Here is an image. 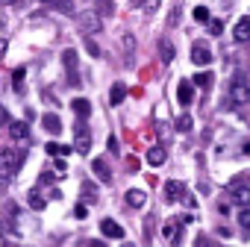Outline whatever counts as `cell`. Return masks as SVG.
Instances as JSON below:
<instances>
[{"instance_id":"obj_26","label":"cell","mask_w":250,"mask_h":247,"mask_svg":"<svg viewBox=\"0 0 250 247\" xmlns=\"http://www.w3.org/2000/svg\"><path fill=\"white\" fill-rule=\"evenodd\" d=\"M191 124H194L191 115H180V118L174 121V127H177V133H188V130H191Z\"/></svg>"},{"instance_id":"obj_15","label":"cell","mask_w":250,"mask_h":247,"mask_svg":"<svg viewBox=\"0 0 250 247\" xmlns=\"http://www.w3.org/2000/svg\"><path fill=\"white\" fill-rule=\"evenodd\" d=\"M91 171L97 174V180H100V183H106V185L112 183V171H109V165H106L103 159H94V165H91Z\"/></svg>"},{"instance_id":"obj_24","label":"cell","mask_w":250,"mask_h":247,"mask_svg":"<svg viewBox=\"0 0 250 247\" xmlns=\"http://www.w3.org/2000/svg\"><path fill=\"white\" fill-rule=\"evenodd\" d=\"M147 162H150L153 168H159V165L165 162V147H150V150H147Z\"/></svg>"},{"instance_id":"obj_6","label":"cell","mask_w":250,"mask_h":247,"mask_svg":"<svg viewBox=\"0 0 250 247\" xmlns=\"http://www.w3.org/2000/svg\"><path fill=\"white\" fill-rule=\"evenodd\" d=\"M191 62H194L197 68H206V65L212 62V53H209V47L197 41V44H194V50H191Z\"/></svg>"},{"instance_id":"obj_41","label":"cell","mask_w":250,"mask_h":247,"mask_svg":"<svg viewBox=\"0 0 250 247\" xmlns=\"http://www.w3.org/2000/svg\"><path fill=\"white\" fill-rule=\"evenodd\" d=\"M3 247H18V244H12V241H6V244H3Z\"/></svg>"},{"instance_id":"obj_32","label":"cell","mask_w":250,"mask_h":247,"mask_svg":"<svg viewBox=\"0 0 250 247\" xmlns=\"http://www.w3.org/2000/svg\"><path fill=\"white\" fill-rule=\"evenodd\" d=\"M85 47H88V53H91L94 59L100 56V47H97V41H94V39H85Z\"/></svg>"},{"instance_id":"obj_31","label":"cell","mask_w":250,"mask_h":247,"mask_svg":"<svg viewBox=\"0 0 250 247\" xmlns=\"http://www.w3.org/2000/svg\"><path fill=\"white\" fill-rule=\"evenodd\" d=\"M209 33H212V36H221V33H224V21H218V18L209 21Z\"/></svg>"},{"instance_id":"obj_25","label":"cell","mask_w":250,"mask_h":247,"mask_svg":"<svg viewBox=\"0 0 250 247\" xmlns=\"http://www.w3.org/2000/svg\"><path fill=\"white\" fill-rule=\"evenodd\" d=\"M47 156H68L71 153V147H65V144H59V142H47Z\"/></svg>"},{"instance_id":"obj_2","label":"cell","mask_w":250,"mask_h":247,"mask_svg":"<svg viewBox=\"0 0 250 247\" xmlns=\"http://www.w3.org/2000/svg\"><path fill=\"white\" fill-rule=\"evenodd\" d=\"M24 156L27 153H21L18 147H0V171H3V174H15L21 168Z\"/></svg>"},{"instance_id":"obj_3","label":"cell","mask_w":250,"mask_h":247,"mask_svg":"<svg viewBox=\"0 0 250 247\" xmlns=\"http://www.w3.org/2000/svg\"><path fill=\"white\" fill-rule=\"evenodd\" d=\"M74 150H77L80 156H85V153L91 150V133H88V127H85L83 118H80V124L74 127Z\"/></svg>"},{"instance_id":"obj_30","label":"cell","mask_w":250,"mask_h":247,"mask_svg":"<svg viewBox=\"0 0 250 247\" xmlns=\"http://www.w3.org/2000/svg\"><path fill=\"white\" fill-rule=\"evenodd\" d=\"M238 224H241L244 229H250V206H244V209L238 212Z\"/></svg>"},{"instance_id":"obj_28","label":"cell","mask_w":250,"mask_h":247,"mask_svg":"<svg viewBox=\"0 0 250 247\" xmlns=\"http://www.w3.org/2000/svg\"><path fill=\"white\" fill-rule=\"evenodd\" d=\"M194 21H197V24H209V9H206V6H197V9H194Z\"/></svg>"},{"instance_id":"obj_27","label":"cell","mask_w":250,"mask_h":247,"mask_svg":"<svg viewBox=\"0 0 250 247\" xmlns=\"http://www.w3.org/2000/svg\"><path fill=\"white\" fill-rule=\"evenodd\" d=\"M180 15H183V6H171V15H168V27H177V24H180Z\"/></svg>"},{"instance_id":"obj_14","label":"cell","mask_w":250,"mask_h":247,"mask_svg":"<svg viewBox=\"0 0 250 247\" xmlns=\"http://www.w3.org/2000/svg\"><path fill=\"white\" fill-rule=\"evenodd\" d=\"M71 109H74V115H77V118H83V121L91 115V103H88L85 97H77V100H71Z\"/></svg>"},{"instance_id":"obj_20","label":"cell","mask_w":250,"mask_h":247,"mask_svg":"<svg viewBox=\"0 0 250 247\" xmlns=\"http://www.w3.org/2000/svg\"><path fill=\"white\" fill-rule=\"evenodd\" d=\"M12 88H15V94H24V88H27V71H24V68H15V74H12Z\"/></svg>"},{"instance_id":"obj_36","label":"cell","mask_w":250,"mask_h":247,"mask_svg":"<svg viewBox=\"0 0 250 247\" xmlns=\"http://www.w3.org/2000/svg\"><path fill=\"white\" fill-rule=\"evenodd\" d=\"M109 150H112V153H118V139H115V136L109 139Z\"/></svg>"},{"instance_id":"obj_8","label":"cell","mask_w":250,"mask_h":247,"mask_svg":"<svg viewBox=\"0 0 250 247\" xmlns=\"http://www.w3.org/2000/svg\"><path fill=\"white\" fill-rule=\"evenodd\" d=\"M100 232H103V238H124V226L118 224V221H100Z\"/></svg>"},{"instance_id":"obj_16","label":"cell","mask_w":250,"mask_h":247,"mask_svg":"<svg viewBox=\"0 0 250 247\" xmlns=\"http://www.w3.org/2000/svg\"><path fill=\"white\" fill-rule=\"evenodd\" d=\"M183 194H186L183 183H177V180H168V183H165V200H180Z\"/></svg>"},{"instance_id":"obj_18","label":"cell","mask_w":250,"mask_h":247,"mask_svg":"<svg viewBox=\"0 0 250 247\" xmlns=\"http://www.w3.org/2000/svg\"><path fill=\"white\" fill-rule=\"evenodd\" d=\"M27 206H30V209H36V212H42V209L47 206V197H44L42 191H36V188H33V191H27Z\"/></svg>"},{"instance_id":"obj_7","label":"cell","mask_w":250,"mask_h":247,"mask_svg":"<svg viewBox=\"0 0 250 247\" xmlns=\"http://www.w3.org/2000/svg\"><path fill=\"white\" fill-rule=\"evenodd\" d=\"M177 100H180L183 106H191V100H194V82L183 80V82L177 85Z\"/></svg>"},{"instance_id":"obj_11","label":"cell","mask_w":250,"mask_h":247,"mask_svg":"<svg viewBox=\"0 0 250 247\" xmlns=\"http://www.w3.org/2000/svg\"><path fill=\"white\" fill-rule=\"evenodd\" d=\"M232 203H235L238 209L250 206V188H247V185H235V183H232Z\"/></svg>"},{"instance_id":"obj_35","label":"cell","mask_w":250,"mask_h":247,"mask_svg":"<svg viewBox=\"0 0 250 247\" xmlns=\"http://www.w3.org/2000/svg\"><path fill=\"white\" fill-rule=\"evenodd\" d=\"M0 124H9V112L3 106H0Z\"/></svg>"},{"instance_id":"obj_12","label":"cell","mask_w":250,"mask_h":247,"mask_svg":"<svg viewBox=\"0 0 250 247\" xmlns=\"http://www.w3.org/2000/svg\"><path fill=\"white\" fill-rule=\"evenodd\" d=\"M232 39H235L238 44H241V41H250V18H238V21H235Z\"/></svg>"},{"instance_id":"obj_37","label":"cell","mask_w":250,"mask_h":247,"mask_svg":"<svg viewBox=\"0 0 250 247\" xmlns=\"http://www.w3.org/2000/svg\"><path fill=\"white\" fill-rule=\"evenodd\" d=\"M6 47H9V44H6V39H0V56L6 53Z\"/></svg>"},{"instance_id":"obj_17","label":"cell","mask_w":250,"mask_h":247,"mask_svg":"<svg viewBox=\"0 0 250 247\" xmlns=\"http://www.w3.org/2000/svg\"><path fill=\"white\" fill-rule=\"evenodd\" d=\"M147 203V194L142 191V188H130L127 191V206H133V209H142Z\"/></svg>"},{"instance_id":"obj_34","label":"cell","mask_w":250,"mask_h":247,"mask_svg":"<svg viewBox=\"0 0 250 247\" xmlns=\"http://www.w3.org/2000/svg\"><path fill=\"white\" fill-rule=\"evenodd\" d=\"M56 174H65V162H62V156H56Z\"/></svg>"},{"instance_id":"obj_42","label":"cell","mask_w":250,"mask_h":247,"mask_svg":"<svg viewBox=\"0 0 250 247\" xmlns=\"http://www.w3.org/2000/svg\"><path fill=\"white\" fill-rule=\"evenodd\" d=\"M124 247H130V244H124Z\"/></svg>"},{"instance_id":"obj_1","label":"cell","mask_w":250,"mask_h":247,"mask_svg":"<svg viewBox=\"0 0 250 247\" xmlns=\"http://www.w3.org/2000/svg\"><path fill=\"white\" fill-rule=\"evenodd\" d=\"M229 100L238 103V106H247L250 103V80L244 74H235L229 80Z\"/></svg>"},{"instance_id":"obj_38","label":"cell","mask_w":250,"mask_h":247,"mask_svg":"<svg viewBox=\"0 0 250 247\" xmlns=\"http://www.w3.org/2000/svg\"><path fill=\"white\" fill-rule=\"evenodd\" d=\"M15 3V0H0V6H12Z\"/></svg>"},{"instance_id":"obj_29","label":"cell","mask_w":250,"mask_h":247,"mask_svg":"<svg viewBox=\"0 0 250 247\" xmlns=\"http://www.w3.org/2000/svg\"><path fill=\"white\" fill-rule=\"evenodd\" d=\"M209 82H212V74H206V71H200V74H194V85H203V88H206Z\"/></svg>"},{"instance_id":"obj_22","label":"cell","mask_w":250,"mask_h":247,"mask_svg":"<svg viewBox=\"0 0 250 247\" xmlns=\"http://www.w3.org/2000/svg\"><path fill=\"white\" fill-rule=\"evenodd\" d=\"M162 235H165V241H171V244H177V241H180V226H177L174 221H168V224L162 226Z\"/></svg>"},{"instance_id":"obj_39","label":"cell","mask_w":250,"mask_h":247,"mask_svg":"<svg viewBox=\"0 0 250 247\" xmlns=\"http://www.w3.org/2000/svg\"><path fill=\"white\" fill-rule=\"evenodd\" d=\"M88 247H106V244H103V241H91Z\"/></svg>"},{"instance_id":"obj_21","label":"cell","mask_w":250,"mask_h":247,"mask_svg":"<svg viewBox=\"0 0 250 247\" xmlns=\"http://www.w3.org/2000/svg\"><path fill=\"white\" fill-rule=\"evenodd\" d=\"M94 12L100 18H112L115 15V3H112V0H94Z\"/></svg>"},{"instance_id":"obj_4","label":"cell","mask_w":250,"mask_h":247,"mask_svg":"<svg viewBox=\"0 0 250 247\" xmlns=\"http://www.w3.org/2000/svg\"><path fill=\"white\" fill-rule=\"evenodd\" d=\"M77 21H80V30H83L85 36H91V33H100V30H103V18H100L94 9H91V12H83Z\"/></svg>"},{"instance_id":"obj_33","label":"cell","mask_w":250,"mask_h":247,"mask_svg":"<svg viewBox=\"0 0 250 247\" xmlns=\"http://www.w3.org/2000/svg\"><path fill=\"white\" fill-rule=\"evenodd\" d=\"M85 215H88V209H85V206H83V203H80V206H77V209H74V218H80V221H83V218H85Z\"/></svg>"},{"instance_id":"obj_23","label":"cell","mask_w":250,"mask_h":247,"mask_svg":"<svg viewBox=\"0 0 250 247\" xmlns=\"http://www.w3.org/2000/svg\"><path fill=\"white\" fill-rule=\"evenodd\" d=\"M159 59H162L165 65H168V62L174 59V44H171L168 39H162V41H159Z\"/></svg>"},{"instance_id":"obj_13","label":"cell","mask_w":250,"mask_h":247,"mask_svg":"<svg viewBox=\"0 0 250 247\" xmlns=\"http://www.w3.org/2000/svg\"><path fill=\"white\" fill-rule=\"evenodd\" d=\"M42 127H44L50 136H59V133H62V121H59V115H53V112H50V115H44V118H42Z\"/></svg>"},{"instance_id":"obj_9","label":"cell","mask_w":250,"mask_h":247,"mask_svg":"<svg viewBox=\"0 0 250 247\" xmlns=\"http://www.w3.org/2000/svg\"><path fill=\"white\" fill-rule=\"evenodd\" d=\"M9 136L15 142H27L30 139V127H27L24 121H9Z\"/></svg>"},{"instance_id":"obj_10","label":"cell","mask_w":250,"mask_h":247,"mask_svg":"<svg viewBox=\"0 0 250 247\" xmlns=\"http://www.w3.org/2000/svg\"><path fill=\"white\" fill-rule=\"evenodd\" d=\"M62 62H65V68H68V71H71V77H74L71 82H74V85H80V80H77V50H74V47L62 50Z\"/></svg>"},{"instance_id":"obj_40","label":"cell","mask_w":250,"mask_h":247,"mask_svg":"<svg viewBox=\"0 0 250 247\" xmlns=\"http://www.w3.org/2000/svg\"><path fill=\"white\" fill-rule=\"evenodd\" d=\"M130 3H133V6H139V3H145V0H130Z\"/></svg>"},{"instance_id":"obj_19","label":"cell","mask_w":250,"mask_h":247,"mask_svg":"<svg viewBox=\"0 0 250 247\" xmlns=\"http://www.w3.org/2000/svg\"><path fill=\"white\" fill-rule=\"evenodd\" d=\"M124 97H127V85H124V82H115V85L109 88V103L118 106V103H124Z\"/></svg>"},{"instance_id":"obj_5","label":"cell","mask_w":250,"mask_h":247,"mask_svg":"<svg viewBox=\"0 0 250 247\" xmlns=\"http://www.w3.org/2000/svg\"><path fill=\"white\" fill-rule=\"evenodd\" d=\"M121 47H124V65L133 68L136 65V39H133V33L121 36Z\"/></svg>"}]
</instances>
